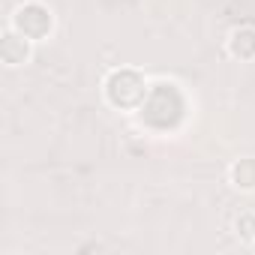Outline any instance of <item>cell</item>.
<instances>
[{"mask_svg": "<svg viewBox=\"0 0 255 255\" xmlns=\"http://www.w3.org/2000/svg\"><path fill=\"white\" fill-rule=\"evenodd\" d=\"M147 96H150V78L138 66H114L102 78V99L114 111L135 114L144 108Z\"/></svg>", "mask_w": 255, "mask_h": 255, "instance_id": "cell-1", "label": "cell"}, {"mask_svg": "<svg viewBox=\"0 0 255 255\" xmlns=\"http://www.w3.org/2000/svg\"><path fill=\"white\" fill-rule=\"evenodd\" d=\"M9 24L18 33H24L27 39L45 42L57 30V15H54V9L45 3V0H21V3L12 9V15H9Z\"/></svg>", "mask_w": 255, "mask_h": 255, "instance_id": "cell-2", "label": "cell"}, {"mask_svg": "<svg viewBox=\"0 0 255 255\" xmlns=\"http://www.w3.org/2000/svg\"><path fill=\"white\" fill-rule=\"evenodd\" d=\"M33 48L36 42L27 39L24 33H18L12 24H6V30L0 33V60H3V66L9 69H21L33 60Z\"/></svg>", "mask_w": 255, "mask_h": 255, "instance_id": "cell-3", "label": "cell"}, {"mask_svg": "<svg viewBox=\"0 0 255 255\" xmlns=\"http://www.w3.org/2000/svg\"><path fill=\"white\" fill-rule=\"evenodd\" d=\"M225 54L237 63H255V24H237L225 36Z\"/></svg>", "mask_w": 255, "mask_h": 255, "instance_id": "cell-4", "label": "cell"}, {"mask_svg": "<svg viewBox=\"0 0 255 255\" xmlns=\"http://www.w3.org/2000/svg\"><path fill=\"white\" fill-rule=\"evenodd\" d=\"M228 186L234 192H255V156H240L228 165Z\"/></svg>", "mask_w": 255, "mask_h": 255, "instance_id": "cell-5", "label": "cell"}, {"mask_svg": "<svg viewBox=\"0 0 255 255\" xmlns=\"http://www.w3.org/2000/svg\"><path fill=\"white\" fill-rule=\"evenodd\" d=\"M231 234H234L240 243H246V246L255 243V210H252V207L234 213V219H231Z\"/></svg>", "mask_w": 255, "mask_h": 255, "instance_id": "cell-6", "label": "cell"}, {"mask_svg": "<svg viewBox=\"0 0 255 255\" xmlns=\"http://www.w3.org/2000/svg\"><path fill=\"white\" fill-rule=\"evenodd\" d=\"M75 252H78V255H84V252H105V243H99V240H87V243H78Z\"/></svg>", "mask_w": 255, "mask_h": 255, "instance_id": "cell-7", "label": "cell"}, {"mask_svg": "<svg viewBox=\"0 0 255 255\" xmlns=\"http://www.w3.org/2000/svg\"><path fill=\"white\" fill-rule=\"evenodd\" d=\"M249 249H252V252H255V243H252V246H249Z\"/></svg>", "mask_w": 255, "mask_h": 255, "instance_id": "cell-8", "label": "cell"}]
</instances>
